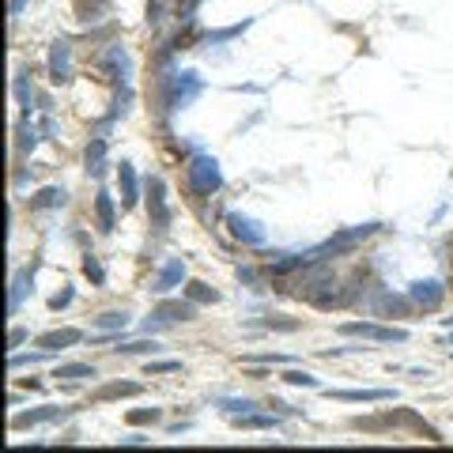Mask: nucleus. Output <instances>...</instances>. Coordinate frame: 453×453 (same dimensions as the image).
I'll return each instance as SVG.
<instances>
[{"mask_svg": "<svg viewBox=\"0 0 453 453\" xmlns=\"http://www.w3.org/2000/svg\"><path fill=\"white\" fill-rule=\"evenodd\" d=\"M30 287H35V269H23L12 276V295H8V314H19V306H23V298L30 295Z\"/></svg>", "mask_w": 453, "mask_h": 453, "instance_id": "obj_12", "label": "nucleus"}, {"mask_svg": "<svg viewBox=\"0 0 453 453\" xmlns=\"http://www.w3.org/2000/svg\"><path fill=\"white\" fill-rule=\"evenodd\" d=\"M201 0H178V19H185V23H193V12Z\"/></svg>", "mask_w": 453, "mask_h": 453, "instance_id": "obj_36", "label": "nucleus"}, {"mask_svg": "<svg viewBox=\"0 0 453 453\" xmlns=\"http://www.w3.org/2000/svg\"><path fill=\"white\" fill-rule=\"evenodd\" d=\"M182 280H185V261L182 257H170L167 264H163V272L155 276V291L159 295H170L174 287H182Z\"/></svg>", "mask_w": 453, "mask_h": 453, "instance_id": "obj_11", "label": "nucleus"}, {"mask_svg": "<svg viewBox=\"0 0 453 453\" xmlns=\"http://www.w3.org/2000/svg\"><path fill=\"white\" fill-rule=\"evenodd\" d=\"M83 276H87V280H91L95 287L106 283V272H102V264H98L95 253H87V257H83Z\"/></svg>", "mask_w": 453, "mask_h": 453, "instance_id": "obj_30", "label": "nucleus"}, {"mask_svg": "<svg viewBox=\"0 0 453 453\" xmlns=\"http://www.w3.org/2000/svg\"><path fill=\"white\" fill-rule=\"evenodd\" d=\"M95 212H98V230L110 235V230H114V196H110L106 189L95 196Z\"/></svg>", "mask_w": 453, "mask_h": 453, "instance_id": "obj_17", "label": "nucleus"}, {"mask_svg": "<svg viewBox=\"0 0 453 453\" xmlns=\"http://www.w3.org/2000/svg\"><path fill=\"white\" fill-rule=\"evenodd\" d=\"M102 170H106V136H95L87 143V174L102 178Z\"/></svg>", "mask_w": 453, "mask_h": 453, "instance_id": "obj_15", "label": "nucleus"}, {"mask_svg": "<svg viewBox=\"0 0 453 453\" xmlns=\"http://www.w3.org/2000/svg\"><path fill=\"white\" fill-rule=\"evenodd\" d=\"M253 27V19H242V23H235V27H223V30H212V35L204 38V46H219V42H230V38H238L242 30H249Z\"/></svg>", "mask_w": 453, "mask_h": 453, "instance_id": "obj_24", "label": "nucleus"}, {"mask_svg": "<svg viewBox=\"0 0 453 453\" xmlns=\"http://www.w3.org/2000/svg\"><path fill=\"white\" fill-rule=\"evenodd\" d=\"M61 416H64V408H57V404H42V408H30V412L12 416V427L23 430V427H38V423H49V419H61Z\"/></svg>", "mask_w": 453, "mask_h": 453, "instance_id": "obj_9", "label": "nucleus"}, {"mask_svg": "<svg viewBox=\"0 0 453 453\" xmlns=\"http://www.w3.org/2000/svg\"><path fill=\"white\" fill-rule=\"evenodd\" d=\"M283 382L287 385H302V389H317V378H314V374H306V370H287Z\"/></svg>", "mask_w": 453, "mask_h": 453, "instance_id": "obj_33", "label": "nucleus"}, {"mask_svg": "<svg viewBox=\"0 0 453 453\" xmlns=\"http://www.w3.org/2000/svg\"><path fill=\"white\" fill-rule=\"evenodd\" d=\"M189 185L201 196H212L223 189V170H219V163L212 155H204V151H196L189 159Z\"/></svg>", "mask_w": 453, "mask_h": 453, "instance_id": "obj_2", "label": "nucleus"}, {"mask_svg": "<svg viewBox=\"0 0 453 453\" xmlns=\"http://www.w3.org/2000/svg\"><path fill=\"white\" fill-rule=\"evenodd\" d=\"M246 363H287L283 355H246Z\"/></svg>", "mask_w": 453, "mask_h": 453, "instance_id": "obj_38", "label": "nucleus"}, {"mask_svg": "<svg viewBox=\"0 0 453 453\" xmlns=\"http://www.w3.org/2000/svg\"><path fill=\"white\" fill-rule=\"evenodd\" d=\"M442 325H446V329H453V317H442Z\"/></svg>", "mask_w": 453, "mask_h": 453, "instance_id": "obj_42", "label": "nucleus"}, {"mask_svg": "<svg viewBox=\"0 0 453 453\" xmlns=\"http://www.w3.org/2000/svg\"><path fill=\"white\" fill-rule=\"evenodd\" d=\"M227 230H230V238H235V242H242V246H264V227L257 223V219L242 216V212L227 216Z\"/></svg>", "mask_w": 453, "mask_h": 453, "instance_id": "obj_6", "label": "nucleus"}, {"mask_svg": "<svg viewBox=\"0 0 453 453\" xmlns=\"http://www.w3.org/2000/svg\"><path fill=\"white\" fill-rule=\"evenodd\" d=\"M227 416H246V412H257V401H246V396H219L216 401Z\"/></svg>", "mask_w": 453, "mask_h": 453, "instance_id": "obj_21", "label": "nucleus"}, {"mask_svg": "<svg viewBox=\"0 0 453 453\" xmlns=\"http://www.w3.org/2000/svg\"><path fill=\"white\" fill-rule=\"evenodd\" d=\"M235 427H246V430H272V427H280V416L246 412V416H235Z\"/></svg>", "mask_w": 453, "mask_h": 453, "instance_id": "obj_16", "label": "nucleus"}, {"mask_svg": "<svg viewBox=\"0 0 453 453\" xmlns=\"http://www.w3.org/2000/svg\"><path fill=\"white\" fill-rule=\"evenodd\" d=\"M117 182H121V204L136 208V201H140V182H136L132 163H121V167H117Z\"/></svg>", "mask_w": 453, "mask_h": 453, "instance_id": "obj_13", "label": "nucleus"}, {"mask_svg": "<svg viewBox=\"0 0 453 453\" xmlns=\"http://www.w3.org/2000/svg\"><path fill=\"white\" fill-rule=\"evenodd\" d=\"M80 340H83L80 329H53V333H42V336H38V348H46V351H61V348L80 344Z\"/></svg>", "mask_w": 453, "mask_h": 453, "instance_id": "obj_14", "label": "nucleus"}, {"mask_svg": "<svg viewBox=\"0 0 453 453\" xmlns=\"http://www.w3.org/2000/svg\"><path fill=\"white\" fill-rule=\"evenodd\" d=\"M182 363L178 359H159V363H148V374H178Z\"/></svg>", "mask_w": 453, "mask_h": 453, "instance_id": "obj_34", "label": "nucleus"}, {"mask_svg": "<svg viewBox=\"0 0 453 453\" xmlns=\"http://www.w3.org/2000/svg\"><path fill=\"white\" fill-rule=\"evenodd\" d=\"M393 310H404L401 298H393L389 291H378V302H374V314H393Z\"/></svg>", "mask_w": 453, "mask_h": 453, "instance_id": "obj_32", "label": "nucleus"}, {"mask_svg": "<svg viewBox=\"0 0 453 453\" xmlns=\"http://www.w3.org/2000/svg\"><path fill=\"white\" fill-rule=\"evenodd\" d=\"M23 340H27V329H12V336H8V344H12V348H19V344H23Z\"/></svg>", "mask_w": 453, "mask_h": 453, "instance_id": "obj_39", "label": "nucleus"}, {"mask_svg": "<svg viewBox=\"0 0 453 453\" xmlns=\"http://www.w3.org/2000/svg\"><path fill=\"white\" fill-rule=\"evenodd\" d=\"M329 401H351V404H359V401H393V389H322Z\"/></svg>", "mask_w": 453, "mask_h": 453, "instance_id": "obj_10", "label": "nucleus"}, {"mask_svg": "<svg viewBox=\"0 0 453 453\" xmlns=\"http://www.w3.org/2000/svg\"><path fill=\"white\" fill-rule=\"evenodd\" d=\"M201 91H204V80L196 72H189V69L182 72V69H174V64L163 69V106H167V117L185 110V106H193Z\"/></svg>", "mask_w": 453, "mask_h": 453, "instance_id": "obj_1", "label": "nucleus"}, {"mask_svg": "<svg viewBox=\"0 0 453 453\" xmlns=\"http://www.w3.org/2000/svg\"><path fill=\"white\" fill-rule=\"evenodd\" d=\"M148 216H151V230L155 235H167L170 230V204H167V185H163V178H151L148 182Z\"/></svg>", "mask_w": 453, "mask_h": 453, "instance_id": "obj_5", "label": "nucleus"}, {"mask_svg": "<svg viewBox=\"0 0 453 453\" xmlns=\"http://www.w3.org/2000/svg\"><path fill=\"white\" fill-rule=\"evenodd\" d=\"M49 80L53 83L72 80V42L69 38H57L49 46Z\"/></svg>", "mask_w": 453, "mask_h": 453, "instance_id": "obj_7", "label": "nucleus"}, {"mask_svg": "<svg viewBox=\"0 0 453 453\" xmlns=\"http://www.w3.org/2000/svg\"><path fill=\"white\" fill-rule=\"evenodd\" d=\"M64 201H69V193L57 189V185H46V189H42L35 201H30V208H61Z\"/></svg>", "mask_w": 453, "mask_h": 453, "instance_id": "obj_22", "label": "nucleus"}, {"mask_svg": "<svg viewBox=\"0 0 453 453\" xmlns=\"http://www.w3.org/2000/svg\"><path fill=\"white\" fill-rule=\"evenodd\" d=\"M114 351H117V355H155L159 344H155V340H136V344H121Z\"/></svg>", "mask_w": 453, "mask_h": 453, "instance_id": "obj_28", "label": "nucleus"}, {"mask_svg": "<svg viewBox=\"0 0 453 453\" xmlns=\"http://www.w3.org/2000/svg\"><path fill=\"white\" fill-rule=\"evenodd\" d=\"M110 64H114V72H117L121 83H132V61H129V49L125 46L110 49Z\"/></svg>", "mask_w": 453, "mask_h": 453, "instance_id": "obj_19", "label": "nucleus"}, {"mask_svg": "<svg viewBox=\"0 0 453 453\" xmlns=\"http://www.w3.org/2000/svg\"><path fill=\"white\" fill-rule=\"evenodd\" d=\"M196 317V302L193 298H163V302L151 310V322L143 325L151 333V329H159V325H174V322H193Z\"/></svg>", "mask_w": 453, "mask_h": 453, "instance_id": "obj_3", "label": "nucleus"}, {"mask_svg": "<svg viewBox=\"0 0 453 453\" xmlns=\"http://www.w3.org/2000/svg\"><path fill=\"white\" fill-rule=\"evenodd\" d=\"M49 355H53V351L38 348V351H27V355H12V359H8V367H12V370H19V367H38V363H46Z\"/></svg>", "mask_w": 453, "mask_h": 453, "instance_id": "obj_27", "label": "nucleus"}, {"mask_svg": "<svg viewBox=\"0 0 453 453\" xmlns=\"http://www.w3.org/2000/svg\"><path fill=\"white\" fill-rule=\"evenodd\" d=\"M16 98H19V106H23V117L35 114V106H30V102H35V91L27 87V72L16 76Z\"/></svg>", "mask_w": 453, "mask_h": 453, "instance_id": "obj_25", "label": "nucleus"}, {"mask_svg": "<svg viewBox=\"0 0 453 453\" xmlns=\"http://www.w3.org/2000/svg\"><path fill=\"white\" fill-rule=\"evenodd\" d=\"M136 393H140L136 382H110V385H102V389L95 393V401L102 404V401H117V396H136Z\"/></svg>", "mask_w": 453, "mask_h": 453, "instance_id": "obj_18", "label": "nucleus"}, {"mask_svg": "<svg viewBox=\"0 0 453 453\" xmlns=\"http://www.w3.org/2000/svg\"><path fill=\"white\" fill-rule=\"evenodd\" d=\"M238 280L242 283H257V276H253V269H238Z\"/></svg>", "mask_w": 453, "mask_h": 453, "instance_id": "obj_40", "label": "nucleus"}, {"mask_svg": "<svg viewBox=\"0 0 453 453\" xmlns=\"http://www.w3.org/2000/svg\"><path fill=\"white\" fill-rule=\"evenodd\" d=\"M19 148H23V151H35L38 148V129L30 125V117L19 121Z\"/></svg>", "mask_w": 453, "mask_h": 453, "instance_id": "obj_29", "label": "nucleus"}, {"mask_svg": "<svg viewBox=\"0 0 453 453\" xmlns=\"http://www.w3.org/2000/svg\"><path fill=\"white\" fill-rule=\"evenodd\" d=\"M23 8H27V0H12V16H19Z\"/></svg>", "mask_w": 453, "mask_h": 453, "instance_id": "obj_41", "label": "nucleus"}, {"mask_svg": "<svg viewBox=\"0 0 453 453\" xmlns=\"http://www.w3.org/2000/svg\"><path fill=\"white\" fill-rule=\"evenodd\" d=\"M121 442H125V446H148V442H151V435H140V430H136V435H125Z\"/></svg>", "mask_w": 453, "mask_h": 453, "instance_id": "obj_37", "label": "nucleus"}, {"mask_svg": "<svg viewBox=\"0 0 453 453\" xmlns=\"http://www.w3.org/2000/svg\"><path fill=\"white\" fill-rule=\"evenodd\" d=\"M185 298H193L196 306H201V302H219V291H212V287L201 283V280H193L189 287H185Z\"/></svg>", "mask_w": 453, "mask_h": 453, "instance_id": "obj_26", "label": "nucleus"}, {"mask_svg": "<svg viewBox=\"0 0 453 453\" xmlns=\"http://www.w3.org/2000/svg\"><path fill=\"white\" fill-rule=\"evenodd\" d=\"M72 298H76V291H72V287H64L61 295H53V298H49V310H64V306H69Z\"/></svg>", "mask_w": 453, "mask_h": 453, "instance_id": "obj_35", "label": "nucleus"}, {"mask_svg": "<svg viewBox=\"0 0 453 453\" xmlns=\"http://www.w3.org/2000/svg\"><path fill=\"white\" fill-rule=\"evenodd\" d=\"M340 333L359 336V340H374V344H404L408 340L404 329H385V325H374V322H344Z\"/></svg>", "mask_w": 453, "mask_h": 453, "instance_id": "obj_4", "label": "nucleus"}, {"mask_svg": "<svg viewBox=\"0 0 453 453\" xmlns=\"http://www.w3.org/2000/svg\"><path fill=\"white\" fill-rule=\"evenodd\" d=\"M442 298H446V287H442V280H416L412 287H408V302L423 306V310H438Z\"/></svg>", "mask_w": 453, "mask_h": 453, "instance_id": "obj_8", "label": "nucleus"}, {"mask_svg": "<svg viewBox=\"0 0 453 453\" xmlns=\"http://www.w3.org/2000/svg\"><path fill=\"white\" fill-rule=\"evenodd\" d=\"M159 419H163V408H140V412H129L132 427H148V423H159Z\"/></svg>", "mask_w": 453, "mask_h": 453, "instance_id": "obj_31", "label": "nucleus"}, {"mask_svg": "<svg viewBox=\"0 0 453 453\" xmlns=\"http://www.w3.org/2000/svg\"><path fill=\"white\" fill-rule=\"evenodd\" d=\"M53 378H95V367L91 363H61L57 370H53Z\"/></svg>", "mask_w": 453, "mask_h": 453, "instance_id": "obj_23", "label": "nucleus"}, {"mask_svg": "<svg viewBox=\"0 0 453 453\" xmlns=\"http://www.w3.org/2000/svg\"><path fill=\"white\" fill-rule=\"evenodd\" d=\"M95 329H106V333H125L129 329V314L125 310H110L95 317Z\"/></svg>", "mask_w": 453, "mask_h": 453, "instance_id": "obj_20", "label": "nucleus"}]
</instances>
